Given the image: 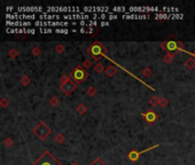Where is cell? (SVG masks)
<instances>
[{
  "instance_id": "obj_1",
  "label": "cell",
  "mask_w": 195,
  "mask_h": 165,
  "mask_svg": "<svg viewBox=\"0 0 195 165\" xmlns=\"http://www.w3.org/2000/svg\"><path fill=\"white\" fill-rule=\"evenodd\" d=\"M46 13L47 14L63 13V15H64V14H68V13H70V14H80L83 12L77 6H75V7H62V6H60V7H53V6H49V7L46 8Z\"/></svg>"
},
{
  "instance_id": "obj_2",
  "label": "cell",
  "mask_w": 195,
  "mask_h": 165,
  "mask_svg": "<svg viewBox=\"0 0 195 165\" xmlns=\"http://www.w3.org/2000/svg\"><path fill=\"white\" fill-rule=\"evenodd\" d=\"M7 21H30V20H35L38 18L36 14H17V13H14V14H7L6 15Z\"/></svg>"
},
{
  "instance_id": "obj_3",
  "label": "cell",
  "mask_w": 195,
  "mask_h": 165,
  "mask_svg": "<svg viewBox=\"0 0 195 165\" xmlns=\"http://www.w3.org/2000/svg\"><path fill=\"white\" fill-rule=\"evenodd\" d=\"M109 7H107V6H85V7H83V13H85V14H87V13H92V14H99V13H101V14H110L111 12L109 10Z\"/></svg>"
},
{
  "instance_id": "obj_4",
  "label": "cell",
  "mask_w": 195,
  "mask_h": 165,
  "mask_svg": "<svg viewBox=\"0 0 195 165\" xmlns=\"http://www.w3.org/2000/svg\"><path fill=\"white\" fill-rule=\"evenodd\" d=\"M17 10H16V13L17 14H31V13H33V14H37V13H39V14H44V8L41 7V6H30V7H17Z\"/></svg>"
},
{
  "instance_id": "obj_5",
  "label": "cell",
  "mask_w": 195,
  "mask_h": 165,
  "mask_svg": "<svg viewBox=\"0 0 195 165\" xmlns=\"http://www.w3.org/2000/svg\"><path fill=\"white\" fill-rule=\"evenodd\" d=\"M33 165H59V163L54 159L49 153H45Z\"/></svg>"
},
{
  "instance_id": "obj_6",
  "label": "cell",
  "mask_w": 195,
  "mask_h": 165,
  "mask_svg": "<svg viewBox=\"0 0 195 165\" xmlns=\"http://www.w3.org/2000/svg\"><path fill=\"white\" fill-rule=\"evenodd\" d=\"M91 17L89 14H85V13H80V14H64L62 16V18L64 21H69V20H72V21H89V18Z\"/></svg>"
},
{
  "instance_id": "obj_7",
  "label": "cell",
  "mask_w": 195,
  "mask_h": 165,
  "mask_svg": "<svg viewBox=\"0 0 195 165\" xmlns=\"http://www.w3.org/2000/svg\"><path fill=\"white\" fill-rule=\"evenodd\" d=\"M60 87H61V89H62L63 92H65L67 94H70L71 92H73V91H75V88H76V84H75L73 81L69 80L67 77H64V78H62V83H61Z\"/></svg>"
},
{
  "instance_id": "obj_8",
  "label": "cell",
  "mask_w": 195,
  "mask_h": 165,
  "mask_svg": "<svg viewBox=\"0 0 195 165\" xmlns=\"http://www.w3.org/2000/svg\"><path fill=\"white\" fill-rule=\"evenodd\" d=\"M35 133L40 138V139H45V137L48 135V134L51 133V130L48 129V126H46L45 124L40 123V124L38 125V127H36Z\"/></svg>"
},
{
  "instance_id": "obj_9",
  "label": "cell",
  "mask_w": 195,
  "mask_h": 165,
  "mask_svg": "<svg viewBox=\"0 0 195 165\" xmlns=\"http://www.w3.org/2000/svg\"><path fill=\"white\" fill-rule=\"evenodd\" d=\"M6 25L15 26V28H28L32 25V23L30 21H6Z\"/></svg>"
},
{
  "instance_id": "obj_10",
  "label": "cell",
  "mask_w": 195,
  "mask_h": 165,
  "mask_svg": "<svg viewBox=\"0 0 195 165\" xmlns=\"http://www.w3.org/2000/svg\"><path fill=\"white\" fill-rule=\"evenodd\" d=\"M38 18L39 21H60V18H62V16L60 14H47L45 12L44 14H39Z\"/></svg>"
},
{
  "instance_id": "obj_11",
  "label": "cell",
  "mask_w": 195,
  "mask_h": 165,
  "mask_svg": "<svg viewBox=\"0 0 195 165\" xmlns=\"http://www.w3.org/2000/svg\"><path fill=\"white\" fill-rule=\"evenodd\" d=\"M71 76L73 77L75 81H77V83H78V81H81L83 79L86 78V72H85L83 69H80V68H77V69L71 73Z\"/></svg>"
},
{
  "instance_id": "obj_12",
  "label": "cell",
  "mask_w": 195,
  "mask_h": 165,
  "mask_svg": "<svg viewBox=\"0 0 195 165\" xmlns=\"http://www.w3.org/2000/svg\"><path fill=\"white\" fill-rule=\"evenodd\" d=\"M161 13H168V14H170V13H176V14H178L179 13V9L176 8V7H163V8L161 9Z\"/></svg>"
},
{
  "instance_id": "obj_13",
  "label": "cell",
  "mask_w": 195,
  "mask_h": 165,
  "mask_svg": "<svg viewBox=\"0 0 195 165\" xmlns=\"http://www.w3.org/2000/svg\"><path fill=\"white\" fill-rule=\"evenodd\" d=\"M126 9L127 8L124 7V6H119V7L117 6V7H114V8H113L111 13H114V14H116V13H124V14H127V13H126V12H127Z\"/></svg>"
},
{
  "instance_id": "obj_14",
  "label": "cell",
  "mask_w": 195,
  "mask_h": 165,
  "mask_svg": "<svg viewBox=\"0 0 195 165\" xmlns=\"http://www.w3.org/2000/svg\"><path fill=\"white\" fill-rule=\"evenodd\" d=\"M171 15L172 14H165V13H159L155 15V18L157 20H168V18H171Z\"/></svg>"
},
{
  "instance_id": "obj_15",
  "label": "cell",
  "mask_w": 195,
  "mask_h": 165,
  "mask_svg": "<svg viewBox=\"0 0 195 165\" xmlns=\"http://www.w3.org/2000/svg\"><path fill=\"white\" fill-rule=\"evenodd\" d=\"M156 118H157V116L153 113H148L146 115V121H148V122H154Z\"/></svg>"
},
{
  "instance_id": "obj_16",
  "label": "cell",
  "mask_w": 195,
  "mask_h": 165,
  "mask_svg": "<svg viewBox=\"0 0 195 165\" xmlns=\"http://www.w3.org/2000/svg\"><path fill=\"white\" fill-rule=\"evenodd\" d=\"M39 31L41 32V33H53V29H51V28H40L39 29Z\"/></svg>"
},
{
  "instance_id": "obj_17",
  "label": "cell",
  "mask_w": 195,
  "mask_h": 165,
  "mask_svg": "<svg viewBox=\"0 0 195 165\" xmlns=\"http://www.w3.org/2000/svg\"><path fill=\"white\" fill-rule=\"evenodd\" d=\"M177 48V44L175 41H169L168 43V49L169 51H175Z\"/></svg>"
},
{
  "instance_id": "obj_18",
  "label": "cell",
  "mask_w": 195,
  "mask_h": 165,
  "mask_svg": "<svg viewBox=\"0 0 195 165\" xmlns=\"http://www.w3.org/2000/svg\"><path fill=\"white\" fill-rule=\"evenodd\" d=\"M69 32L68 29H63V28H57L55 29V33H63V35H67Z\"/></svg>"
},
{
  "instance_id": "obj_19",
  "label": "cell",
  "mask_w": 195,
  "mask_h": 165,
  "mask_svg": "<svg viewBox=\"0 0 195 165\" xmlns=\"http://www.w3.org/2000/svg\"><path fill=\"white\" fill-rule=\"evenodd\" d=\"M171 18H176V20H181V18H184V15L183 14H180V13H178V14H172L171 15Z\"/></svg>"
},
{
  "instance_id": "obj_20",
  "label": "cell",
  "mask_w": 195,
  "mask_h": 165,
  "mask_svg": "<svg viewBox=\"0 0 195 165\" xmlns=\"http://www.w3.org/2000/svg\"><path fill=\"white\" fill-rule=\"evenodd\" d=\"M116 18H118V15H117V14H114V13H110V14H108V18H107V20L111 21V20H116Z\"/></svg>"
},
{
  "instance_id": "obj_21",
  "label": "cell",
  "mask_w": 195,
  "mask_h": 165,
  "mask_svg": "<svg viewBox=\"0 0 195 165\" xmlns=\"http://www.w3.org/2000/svg\"><path fill=\"white\" fill-rule=\"evenodd\" d=\"M85 111H86V107L85 105H79L78 107V113H84Z\"/></svg>"
},
{
  "instance_id": "obj_22",
  "label": "cell",
  "mask_w": 195,
  "mask_h": 165,
  "mask_svg": "<svg viewBox=\"0 0 195 165\" xmlns=\"http://www.w3.org/2000/svg\"><path fill=\"white\" fill-rule=\"evenodd\" d=\"M114 72H115V69H114V68H108V69H107V75H108V76H113Z\"/></svg>"
},
{
  "instance_id": "obj_23",
  "label": "cell",
  "mask_w": 195,
  "mask_h": 165,
  "mask_svg": "<svg viewBox=\"0 0 195 165\" xmlns=\"http://www.w3.org/2000/svg\"><path fill=\"white\" fill-rule=\"evenodd\" d=\"M27 33H29V35H35L36 30L33 29V28H28V29H27Z\"/></svg>"
},
{
  "instance_id": "obj_24",
  "label": "cell",
  "mask_w": 195,
  "mask_h": 165,
  "mask_svg": "<svg viewBox=\"0 0 195 165\" xmlns=\"http://www.w3.org/2000/svg\"><path fill=\"white\" fill-rule=\"evenodd\" d=\"M98 25V21H87V26H95Z\"/></svg>"
},
{
  "instance_id": "obj_25",
  "label": "cell",
  "mask_w": 195,
  "mask_h": 165,
  "mask_svg": "<svg viewBox=\"0 0 195 165\" xmlns=\"http://www.w3.org/2000/svg\"><path fill=\"white\" fill-rule=\"evenodd\" d=\"M92 51L95 53V54H100V53H101V49H100V47H99V46H94V47L92 48Z\"/></svg>"
},
{
  "instance_id": "obj_26",
  "label": "cell",
  "mask_w": 195,
  "mask_h": 165,
  "mask_svg": "<svg viewBox=\"0 0 195 165\" xmlns=\"http://www.w3.org/2000/svg\"><path fill=\"white\" fill-rule=\"evenodd\" d=\"M107 18H108L107 14H100V15H99V20H101V21H105Z\"/></svg>"
},
{
  "instance_id": "obj_27",
  "label": "cell",
  "mask_w": 195,
  "mask_h": 165,
  "mask_svg": "<svg viewBox=\"0 0 195 165\" xmlns=\"http://www.w3.org/2000/svg\"><path fill=\"white\" fill-rule=\"evenodd\" d=\"M151 104H157V103H159V99H157V97H151Z\"/></svg>"
},
{
  "instance_id": "obj_28",
  "label": "cell",
  "mask_w": 195,
  "mask_h": 165,
  "mask_svg": "<svg viewBox=\"0 0 195 165\" xmlns=\"http://www.w3.org/2000/svg\"><path fill=\"white\" fill-rule=\"evenodd\" d=\"M78 24L80 26H87V21H80V22H78Z\"/></svg>"
},
{
  "instance_id": "obj_29",
  "label": "cell",
  "mask_w": 195,
  "mask_h": 165,
  "mask_svg": "<svg viewBox=\"0 0 195 165\" xmlns=\"http://www.w3.org/2000/svg\"><path fill=\"white\" fill-rule=\"evenodd\" d=\"M100 24H101V26H108L110 23H109V22H107V21H101V23H100Z\"/></svg>"
},
{
  "instance_id": "obj_30",
  "label": "cell",
  "mask_w": 195,
  "mask_h": 165,
  "mask_svg": "<svg viewBox=\"0 0 195 165\" xmlns=\"http://www.w3.org/2000/svg\"><path fill=\"white\" fill-rule=\"evenodd\" d=\"M94 93H95V92H94V89H93V88H89V95H93Z\"/></svg>"
},
{
  "instance_id": "obj_31",
  "label": "cell",
  "mask_w": 195,
  "mask_h": 165,
  "mask_svg": "<svg viewBox=\"0 0 195 165\" xmlns=\"http://www.w3.org/2000/svg\"><path fill=\"white\" fill-rule=\"evenodd\" d=\"M79 32H81V33H85V32H87V30H85L84 28H81V29H79Z\"/></svg>"
},
{
  "instance_id": "obj_32",
  "label": "cell",
  "mask_w": 195,
  "mask_h": 165,
  "mask_svg": "<svg viewBox=\"0 0 195 165\" xmlns=\"http://www.w3.org/2000/svg\"><path fill=\"white\" fill-rule=\"evenodd\" d=\"M14 9V7H7V12H12Z\"/></svg>"
},
{
  "instance_id": "obj_33",
  "label": "cell",
  "mask_w": 195,
  "mask_h": 165,
  "mask_svg": "<svg viewBox=\"0 0 195 165\" xmlns=\"http://www.w3.org/2000/svg\"><path fill=\"white\" fill-rule=\"evenodd\" d=\"M71 24H72V25H77V24H78V23H77V22H76V21H72V22H71Z\"/></svg>"
}]
</instances>
